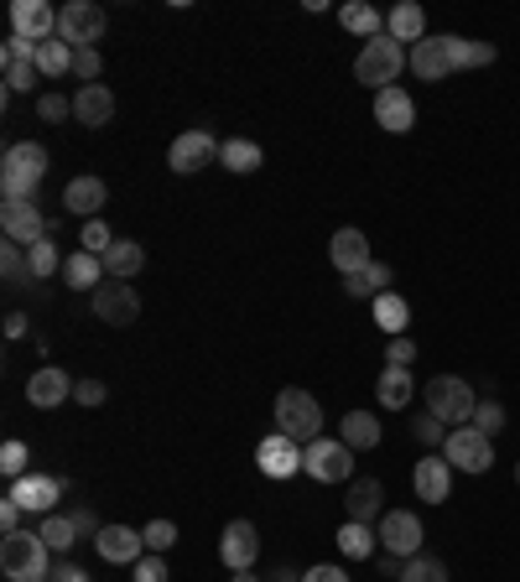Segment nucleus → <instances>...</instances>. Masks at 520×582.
Returning a JSON list of instances; mask_svg holds the SVG:
<instances>
[{"label":"nucleus","instance_id":"nucleus-1","mask_svg":"<svg viewBox=\"0 0 520 582\" xmlns=\"http://www.w3.org/2000/svg\"><path fill=\"white\" fill-rule=\"evenodd\" d=\"M42 177H48V146H37V140H16V146H5V157H0V193H5V198H26V203H37Z\"/></svg>","mask_w":520,"mask_h":582},{"label":"nucleus","instance_id":"nucleus-46","mask_svg":"<svg viewBox=\"0 0 520 582\" xmlns=\"http://www.w3.org/2000/svg\"><path fill=\"white\" fill-rule=\"evenodd\" d=\"M73 73H78L84 84H99V73H104V58H99V47H84V52H73Z\"/></svg>","mask_w":520,"mask_h":582},{"label":"nucleus","instance_id":"nucleus-61","mask_svg":"<svg viewBox=\"0 0 520 582\" xmlns=\"http://www.w3.org/2000/svg\"><path fill=\"white\" fill-rule=\"evenodd\" d=\"M516 479H520V463H516Z\"/></svg>","mask_w":520,"mask_h":582},{"label":"nucleus","instance_id":"nucleus-38","mask_svg":"<svg viewBox=\"0 0 520 582\" xmlns=\"http://www.w3.org/2000/svg\"><path fill=\"white\" fill-rule=\"evenodd\" d=\"M63 250H58V239H42V245H32V250H26V265H32V281H48V276H58V271H63Z\"/></svg>","mask_w":520,"mask_h":582},{"label":"nucleus","instance_id":"nucleus-7","mask_svg":"<svg viewBox=\"0 0 520 582\" xmlns=\"http://www.w3.org/2000/svg\"><path fill=\"white\" fill-rule=\"evenodd\" d=\"M104 32H110V16H104V5H95V0H69V5L58 11V37H63L73 52L99 47Z\"/></svg>","mask_w":520,"mask_h":582},{"label":"nucleus","instance_id":"nucleus-53","mask_svg":"<svg viewBox=\"0 0 520 582\" xmlns=\"http://www.w3.org/2000/svg\"><path fill=\"white\" fill-rule=\"evenodd\" d=\"M22 505H16V499H11V494H5V499H0V536H11V531H22Z\"/></svg>","mask_w":520,"mask_h":582},{"label":"nucleus","instance_id":"nucleus-60","mask_svg":"<svg viewBox=\"0 0 520 582\" xmlns=\"http://www.w3.org/2000/svg\"><path fill=\"white\" fill-rule=\"evenodd\" d=\"M230 582H260L256 572H230Z\"/></svg>","mask_w":520,"mask_h":582},{"label":"nucleus","instance_id":"nucleus-52","mask_svg":"<svg viewBox=\"0 0 520 582\" xmlns=\"http://www.w3.org/2000/svg\"><path fill=\"white\" fill-rule=\"evenodd\" d=\"M104 396H110L104 380H78V385H73V400H78V406H104Z\"/></svg>","mask_w":520,"mask_h":582},{"label":"nucleus","instance_id":"nucleus-11","mask_svg":"<svg viewBox=\"0 0 520 582\" xmlns=\"http://www.w3.org/2000/svg\"><path fill=\"white\" fill-rule=\"evenodd\" d=\"M11 37H26V42H52L58 37V5L48 0H11Z\"/></svg>","mask_w":520,"mask_h":582},{"label":"nucleus","instance_id":"nucleus-26","mask_svg":"<svg viewBox=\"0 0 520 582\" xmlns=\"http://www.w3.org/2000/svg\"><path fill=\"white\" fill-rule=\"evenodd\" d=\"M385 37H396V42H422L426 37V11L422 5H411V0H401V5H391L385 11Z\"/></svg>","mask_w":520,"mask_h":582},{"label":"nucleus","instance_id":"nucleus-28","mask_svg":"<svg viewBox=\"0 0 520 582\" xmlns=\"http://www.w3.org/2000/svg\"><path fill=\"white\" fill-rule=\"evenodd\" d=\"M99 260H104V276L110 281H131V276H141L146 271V250L136 245V239H115Z\"/></svg>","mask_w":520,"mask_h":582},{"label":"nucleus","instance_id":"nucleus-22","mask_svg":"<svg viewBox=\"0 0 520 582\" xmlns=\"http://www.w3.org/2000/svg\"><path fill=\"white\" fill-rule=\"evenodd\" d=\"M406 69L417 73L422 84H443V78L453 73V63H448V42H443V37H422V42L411 47Z\"/></svg>","mask_w":520,"mask_h":582},{"label":"nucleus","instance_id":"nucleus-54","mask_svg":"<svg viewBox=\"0 0 520 582\" xmlns=\"http://www.w3.org/2000/svg\"><path fill=\"white\" fill-rule=\"evenodd\" d=\"M364 281H370V292H391V265H385V260H370V265H364Z\"/></svg>","mask_w":520,"mask_h":582},{"label":"nucleus","instance_id":"nucleus-3","mask_svg":"<svg viewBox=\"0 0 520 582\" xmlns=\"http://www.w3.org/2000/svg\"><path fill=\"white\" fill-rule=\"evenodd\" d=\"M426 417H437L443 426H469L473 411H479V396H473V385L463 380V374H437V380H426Z\"/></svg>","mask_w":520,"mask_h":582},{"label":"nucleus","instance_id":"nucleus-30","mask_svg":"<svg viewBox=\"0 0 520 582\" xmlns=\"http://www.w3.org/2000/svg\"><path fill=\"white\" fill-rule=\"evenodd\" d=\"M63 281L78 286V292H99V286H104V260L89 256V250H73V256L63 260Z\"/></svg>","mask_w":520,"mask_h":582},{"label":"nucleus","instance_id":"nucleus-19","mask_svg":"<svg viewBox=\"0 0 520 582\" xmlns=\"http://www.w3.org/2000/svg\"><path fill=\"white\" fill-rule=\"evenodd\" d=\"M73 385H78V380H73L69 370H58V364H42V370L26 380V400H32L37 411H58V406L73 396Z\"/></svg>","mask_w":520,"mask_h":582},{"label":"nucleus","instance_id":"nucleus-25","mask_svg":"<svg viewBox=\"0 0 520 582\" xmlns=\"http://www.w3.org/2000/svg\"><path fill=\"white\" fill-rule=\"evenodd\" d=\"M344 515L359 520V525L380 520V515H385V484H380V479H355L349 494H344Z\"/></svg>","mask_w":520,"mask_h":582},{"label":"nucleus","instance_id":"nucleus-55","mask_svg":"<svg viewBox=\"0 0 520 582\" xmlns=\"http://www.w3.org/2000/svg\"><path fill=\"white\" fill-rule=\"evenodd\" d=\"M302 582H349V572H344V567H308Z\"/></svg>","mask_w":520,"mask_h":582},{"label":"nucleus","instance_id":"nucleus-24","mask_svg":"<svg viewBox=\"0 0 520 582\" xmlns=\"http://www.w3.org/2000/svg\"><path fill=\"white\" fill-rule=\"evenodd\" d=\"M329 260L344 271V276H359V271L375 260V256H370V239H364V230H338V234H333V239H329Z\"/></svg>","mask_w":520,"mask_h":582},{"label":"nucleus","instance_id":"nucleus-12","mask_svg":"<svg viewBox=\"0 0 520 582\" xmlns=\"http://www.w3.org/2000/svg\"><path fill=\"white\" fill-rule=\"evenodd\" d=\"M219 146H224V140H213L203 125H198V131H183V136L172 140V151H166V166H172L177 177H188V172H203V166L219 157Z\"/></svg>","mask_w":520,"mask_h":582},{"label":"nucleus","instance_id":"nucleus-47","mask_svg":"<svg viewBox=\"0 0 520 582\" xmlns=\"http://www.w3.org/2000/svg\"><path fill=\"white\" fill-rule=\"evenodd\" d=\"M37 115L48 120V125H58V120H73V99H63V94H42V99H37Z\"/></svg>","mask_w":520,"mask_h":582},{"label":"nucleus","instance_id":"nucleus-21","mask_svg":"<svg viewBox=\"0 0 520 582\" xmlns=\"http://www.w3.org/2000/svg\"><path fill=\"white\" fill-rule=\"evenodd\" d=\"M256 468L265 479H292V473H302V447L292 443V437H282V432H271L256 447Z\"/></svg>","mask_w":520,"mask_h":582},{"label":"nucleus","instance_id":"nucleus-16","mask_svg":"<svg viewBox=\"0 0 520 582\" xmlns=\"http://www.w3.org/2000/svg\"><path fill=\"white\" fill-rule=\"evenodd\" d=\"M411 484H417V499H426V505H448L453 499V463L443 453H426L422 463L411 468Z\"/></svg>","mask_w":520,"mask_h":582},{"label":"nucleus","instance_id":"nucleus-58","mask_svg":"<svg viewBox=\"0 0 520 582\" xmlns=\"http://www.w3.org/2000/svg\"><path fill=\"white\" fill-rule=\"evenodd\" d=\"M344 292H349V297H375L370 281H364V271H359V276H344Z\"/></svg>","mask_w":520,"mask_h":582},{"label":"nucleus","instance_id":"nucleus-31","mask_svg":"<svg viewBox=\"0 0 520 582\" xmlns=\"http://www.w3.org/2000/svg\"><path fill=\"white\" fill-rule=\"evenodd\" d=\"M338 437L355 447V453H370V447H380V417L349 411V417H338Z\"/></svg>","mask_w":520,"mask_h":582},{"label":"nucleus","instance_id":"nucleus-57","mask_svg":"<svg viewBox=\"0 0 520 582\" xmlns=\"http://www.w3.org/2000/svg\"><path fill=\"white\" fill-rule=\"evenodd\" d=\"M73 525H78V536H99V531H104L95 520V510H73Z\"/></svg>","mask_w":520,"mask_h":582},{"label":"nucleus","instance_id":"nucleus-20","mask_svg":"<svg viewBox=\"0 0 520 582\" xmlns=\"http://www.w3.org/2000/svg\"><path fill=\"white\" fill-rule=\"evenodd\" d=\"M375 125L380 131H391V136H406V131L417 125V99H411L401 84L380 89L375 94Z\"/></svg>","mask_w":520,"mask_h":582},{"label":"nucleus","instance_id":"nucleus-36","mask_svg":"<svg viewBox=\"0 0 520 582\" xmlns=\"http://www.w3.org/2000/svg\"><path fill=\"white\" fill-rule=\"evenodd\" d=\"M37 536L52 546V557H63V552H73V541H78V525H73V515H42V525H37Z\"/></svg>","mask_w":520,"mask_h":582},{"label":"nucleus","instance_id":"nucleus-49","mask_svg":"<svg viewBox=\"0 0 520 582\" xmlns=\"http://www.w3.org/2000/svg\"><path fill=\"white\" fill-rule=\"evenodd\" d=\"M0 63H37V42H26V37H5Z\"/></svg>","mask_w":520,"mask_h":582},{"label":"nucleus","instance_id":"nucleus-13","mask_svg":"<svg viewBox=\"0 0 520 582\" xmlns=\"http://www.w3.org/2000/svg\"><path fill=\"white\" fill-rule=\"evenodd\" d=\"M63 490H69V479H58V473H26V479L11 484V499H16L26 515H52V505L63 499Z\"/></svg>","mask_w":520,"mask_h":582},{"label":"nucleus","instance_id":"nucleus-45","mask_svg":"<svg viewBox=\"0 0 520 582\" xmlns=\"http://www.w3.org/2000/svg\"><path fill=\"white\" fill-rule=\"evenodd\" d=\"M0 69H5V89H11V94H26L37 78H42V73H37V63H0Z\"/></svg>","mask_w":520,"mask_h":582},{"label":"nucleus","instance_id":"nucleus-42","mask_svg":"<svg viewBox=\"0 0 520 582\" xmlns=\"http://www.w3.org/2000/svg\"><path fill=\"white\" fill-rule=\"evenodd\" d=\"M110 245H115V234H110V224H104V219H89V224H84V234H78V250H89V256H104Z\"/></svg>","mask_w":520,"mask_h":582},{"label":"nucleus","instance_id":"nucleus-17","mask_svg":"<svg viewBox=\"0 0 520 582\" xmlns=\"http://www.w3.org/2000/svg\"><path fill=\"white\" fill-rule=\"evenodd\" d=\"M73 120H78L84 131L110 125V120H115V89H110V84H78V89H73Z\"/></svg>","mask_w":520,"mask_h":582},{"label":"nucleus","instance_id":"nucleus-5","mask_svg":"<svg viewBox=\"0 0 520 582\" xmlns=\"http://www.w3.org/2000/svg\"><path fill=\"white\" fill-rule=\"evenodd\" d=\"M406 52L396 37H375V42H364L359 47V58H355V78L364 84V89H391L396 78H401V69H406Z\"/></svg>","mask_w":520,"mask_h":582},{"label":"nucleus","instance_id":"nucleus-10","mask_svg":"<svg viewBox=\"0 0 520 582\" xmlns=\"http://www.w3.org/2000/svg\"><path fill=\"white\" fill-rule=\"evenodd\" d=\"M0 230H5V239H16V245H42L52 234V224L42 219V209L37 203H26V198H5V209H0Z\"/></svg>","mask_w":520,"mask_h":582},{"label":"nucleus","instance_id":"nucleus-51","mask_svg":"<svg viewBox=\"0 0 520 582\" xmlns=\"http://www.w3.org/2000/svg\"><path fill=\"white\" fill-rule=\"evenodd\" d=\"M411 432H417V443H426V447L448 443V426H443L437 417H417V426H411Z\"/></svg>","mask_w":520,"mask_h":582},{"label":"nucleus","instance_id":"nucleus-50","mask_svg":"<svg viewBox=\"0 0 520 582\" xmlns=\"http://www.w3.org/2000/svg\"><path fill=\"white\" fill-rule=\"evenodd\" d=\"M385 364L411 370V364H417V344H411V338H391V344H385Z\"/></svg>","mask_w":520,"mask_h":582},{"label":"nucleus","instance_id":"nucleus-6","mask_svg":"<svg viewBox=\"0 0 520 582\" xmlns=\"http://www.w3.org/2000/svg\"><path fill=\"white\" fill-rule=\"evenodd\" d=\"M302 473L318 484H355V447L344 437H318L302 447Z\"/></svg>","mask_w":520,"mask_h":582},{"label":"nucleus","instance_id":"nucleus-37","mask_svg":"<svg viewBox=\"0 0 520 582\" xmlns=\"http://www.w3.org/2000/svg\"><path fill=\"white\" fill-rule=\"evenodd\" d=\"M37 73H42V78H63V73H73V47L63 42V37L42 42L37 47Z\"/></svg>","mask_w":520,"mask_h":582},{"label":"nucleus","instance_id":"nucleus-41","mask_svg":"<svg viewBox=\"0 0 520 582\" xmlns=\"http://www.w3.org/2000/svg\"><path fill=\"white\" fill-rule=\"evenodd\" d=\"M0 473H5L11 484H16V479H26V473H32V447L11 437V443L0 447Z\"/></svg>","mask_w":520,"mask_h":582},{"label":"nucleus","instance_id":"nucleus-32","mask_svg":"<svg viewBox=\"0 0 520 582\" xmlns=\"http://www.w3.org/2000/svg\"><path fill=\"white\" fill-rule=\"evenodd\" d=\"M338 22H344V32H355V37H364V42L385 37V16H380L375 5H364V0H349V5L338 11Z\"/></svg>","mask_w":520,"mask_h":582},{"label":"nucleus","instance_id":"nucleus-34","mask_svg":"<svg viewBox=\"0 0 520 582\" xmlns=\"http://www.w3.org/2000/svg\"><path fill=\"white\" fill-rule=\"evenodd\" d=\"M219 162L230 166V172H239V177H250V172H260V162H265V151H260L256 140L235 136V140H224V146H219Z\"/></svg>","mask_w":520,"mask_h":582},{"label":"nucleus","instance_id":"nucleus-9","mask_svg":"<svg viewBox=\"0 0 520 582\" xmlns=\"http://www.w3.org/2000/svg\"><path fill=\"white\" fill-rule=\"evenodd\" d=\"M375 536H380V546L391 552V557H417L422 552V515H411V510H385L380 515V525H375Z\"/></svg>","mask_w":520,"mask_h":582},{"label":"nucleus","instance_id":"nucleus-8","mask_svg":"<svg viewBox=\"0 0 520 582\" xmlns=\"http://www.w3.org/2000/svg\"><path fill=\"white\" fill-rule=\"evenodd\" d=\"M443 458L453 463V473H490L495 468V437H484L479 426H453L448 443H443Z\"/></svg>","mask_w":520,"mask_h":582},{"label":"nucleus","instance_id":"nucleus-59","mask_svg":"<svg viewBox=\"0 0 520 582\" xmlns=\"http://www.w3.org/2000/svg\"><path fill=\"white\" fill-rule=\"evenodd\" d=\"M5 338H26V318H22V312H11V318H5Z\"/></svg>","mask_w":520,"mask_h":582},{"label":"nucleus","instance_id":"nucleus-33","mask_svg":"<svg viewBox=\"0 0 520 582\" xmlns=\"http://www.w3.org/2000/svg\"><path fill=\"white\" fill-rule=\"evenodd\" d=\"M406 323H411V307H406L401 292H380V297H375V327H380V333L406 338Z\"/></svg>","mask_w":520,"mask_h":582},{"label":"nucleus","instance_id":"nucleus-44","mask_svg":"<svg viewBox=\"0 0 520 582\" xmlns=\"http://www.w3.org/2000/svg\"><path fill=\"white\" fill-rule=\"evenodd\" d=\"M473 426H479L484 437L505 432V406H499V400H479V411H473Z\"/></svg>","mask_w":520,"mask_h":582},{"label":"nucleus","instance_id":"nucleus-35","mask_svg":"<svg viewBox=\"0 0 520 582\" xmlns=\"http://www.w3.org/2000/svg\"><path fill=\"white\" fill-rule=\"evenodd\" d=\"M375 546H380L375 525H359V520H344V525H338V552H344L349 561L375 557Z\"/></svg>","mask_w":520,"mask_h":582},{"label":"nucleus","instance_id":"nucleus-40","mask_svg":"<svg viewBox=\"0 0 520 582\" xmlns=\"http://www.w3.org/2000/svg\"><path fill=\"white\" fill-rule=\"evenodd\" d=\"M0 271H5V286H22V281H32V265H26V245L5 239V250H0Z\"/></svg>","mask_w":520,"mask_h":582},{"label":"nucleus","instance_id":"nucleus-23","mask_svg":"<svg viewBox=\"0 0 520 582\" xmlns=\"http://www.w3.org/2000/svg\"><path fill=\"white\" fill-rule=\"evenodd\" d=\"M110 203V187H104V177H73L69 187H63V209L78 213L84 224L89 219H99V209Z\"/></svg>","mask_w":520,"mask_h":582},{"label":"nucleus","instance_id":"nucleus-2","mask_svg":"<svg viewBox=\"0 0 520 582\" xmlns=\"http://www.w3.org/2000/svg\"><path fill=\"white\" fill-rule=\"evenodd\" d=\"M0 572L5 582H48L52 572V546L37 531H11V536L0 541Z\"/></svg>","mask_w":520,"mask_h":582},{"label":"nucleus","instance_id":"nucleus-56","mask_svg":"<svg viewBox=\"0 0 520 582\" xmlns=\"http://www.w3.org/2000/svg\"><path fill=\"white\" fill-rule=\"evenodd\" d=\"M52 582H95V578H89V572H78L73 561H58V567H52Z\"/></svg>","mask_w":520,"mask_h":582},{"label":"nucleus","instance_id":"nucleus-4","mask_svg":"<svg viewBox=\"0 0 520 582\" xmlns=\"http://www.w3.org/2000/svg\"><path fill=\"white\" fill-rule=\"evenodd\" d=\"M276 432L282 437H292L297 447H308L323 437V406H318V396L312 391H282L276 396Z\"/></svg>","mask_w":520,"mask_h":582},{"label":"nucleus","instance_id":"nucleus-43","mask_svg":"<svg viewBox=\"0 0 520 582\" xmlns=\"http://www.w3.org/2000/svg\"><path fill=\"white\" fill-rule=\"evenodd\" d=\"M141 536H146V552H157V557H162L166 546H177V520H151Z\"/></svg>","mask_w":520,"mask_h":582},{"label":"nucleus","instance_id":"nucleus-14","mask_svg":"<svg viewBox=\"0 0 520 582\" xmlns=\"http://www.w3.org/2000/svg\"><path fill=\"white\" fill-rule=\"evenodd\" d=\"M256 557H260V531L250 520H230L224 536H219V561H224L230 572H250Z\"/></svg>","mask_w":520,"mask_h":582},{"label":"nucleus","instance_id":"nucleus-27","mask_svg":"<svg viewBox=\"0 0 520 582\" xmlns=\"http://www.w3.org/2000/svg\"><path fill=\"white\" fill-rule=\"evenodd\" d=\"M411 396H417V380H411V370L385 364V374L375 380V400H380V406H385V411H406V406H411Z\"/></svg>","mask_w":520,"mask_h":582},{"label":"nucleus","instance_id":"nucleus-18","mask_svg":"<svg viewBox=\"0 0 520 582\" xmlns=\"http://www.w3.org/2000/svg\"><path fill=\"white\" fill-rule=\"evenodd\" d=\"M95 552L110 561V567H136V561L146 557V536L131 531V525H104L95 536Z\"/></svg>","mask_w":520,"mask_h":582},{"label":"nucleus","instance_id":"nucleus-29","mask_svg":"<svg viewBox=\"0 0 520 582\" xmlns=\"http://www.w3.org/2000/svg\"><path fill=\"white\" fill-rule=\"evenodd\" d=\"M448 42V63H453V73H469V69H490L499 52H495V42H473V37H443Z\"/></svg>","mask_w":520,"mask_h":582},{"label":"nucleus","instance_id":"nucleus-15","mask_svg":"<svg viewBox=\"0 0 520 582\" xmlns=\"http://www.w3.org/2000/svg\"><path fill=\"white\" fill-rule=\"evenodd\" d=\"M95 318L110 327H131L136 318H141V297L125 286V281H104L95 292Z\"/></svg>","mask_w":520,"mask_h":582},{"label":"nucleus","instance_id":"nucleus-39","mask_svg":"<svg viewBox=\"0 0 520 582\" xmlns=\"http://www.w3.org/2000/svg\"><path fill=\"white\" fill-rule=\"evenodd\" d=\"M396 582H448V561H437V557H406V567H401V578Z\"/></svg>","mask_w":520,"mask_h":582},{"label":"nucleus","instance_id":"nucleus-48","mask_svg":"<svg viewBox=\"0 0 520 582\" xmlns=\"http://www.w3.org/2000/svg\"><path fill=\"white\" fill-rule=\"evenodd\" d=\"M131 578H136V582H172V578H166V561L157 557V552H146V557L131 567Z\"/></svg>","mask_w":520,"mask_h":582}]
</instances>
